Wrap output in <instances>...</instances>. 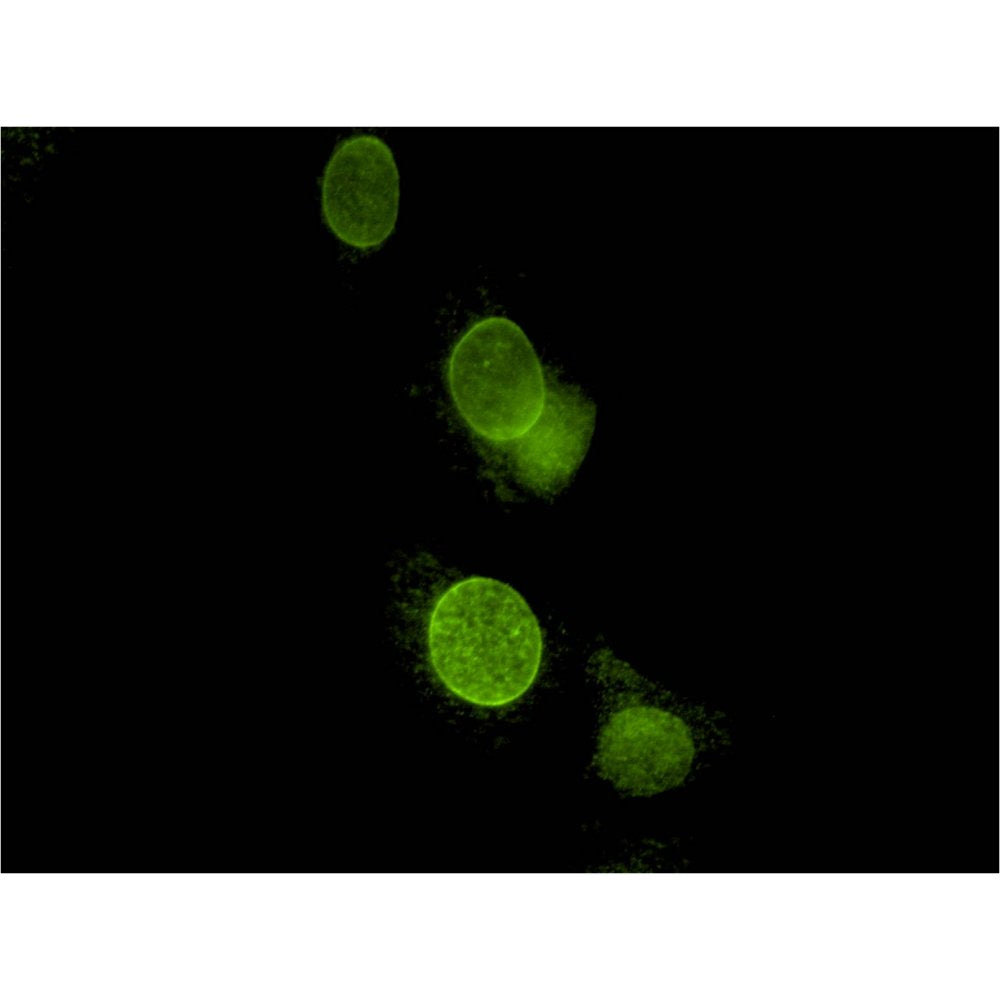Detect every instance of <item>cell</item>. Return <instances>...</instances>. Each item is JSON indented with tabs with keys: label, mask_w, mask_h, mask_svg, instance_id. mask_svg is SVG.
<instances>
[{
	"label": "cell",
	"mask_w": 1000,
	"mask_h": 1000,
	"mask_svg": "<svg viewBox=\"0 0 1000 1000\" xmlns=\"http://www.w3.org/2000/svg\"><path fill=\"white\" fill-rule=\"evenodd\" d=\"M445 383L462 423L518 484L551 496L570 483L588 451L596 406L547 369L516 322L474 320L448 353Z\"/></svg>",
	"instance_id": "cell-1"
},
{
	"label": "cell",
	"mask_w": 1000,
	"mask_h": 1000,
	"mask_svg": "<svg viewBox=\"0 0 1000 1000\" xmlns=\"http://www.w3.org/2000/svg\"><path fill=\"white\" fill-rule=\"evenodd\" d=\"M431 669L456 698L485 708L515 702L535 682L543 635L526 600L510 585L473 576L450 585L426 628Z\"/></svg>",
	"instance_id": "cell-2"
},
{
	"label": "cell",
	"mask_w": 1000,
	"mask_h": 1000,
	"mask_svg": "<svg viewBox=\"0 0 1000 1000\" xmlns=\"http://www.w3.org/2000/svg\"><path fill=\"white\" fill-rule=\"evenodd\" d=\"M697 756L692 727L670 708L628 695L601 727L596 762L620 787L655 792L677 785Z\"/></svg>",
	"instance_id": "cell-3"
},
{
	"label": "cell",
	"mask_w": 1000,
	"mask_h": 1000,
	"mask_svg": "<svg viewBox=\"0 0 1000 1000\" xmlns=\"http://www.w3.org/2000/svg\"><path fill=\"white\" fill-rule=\"evenodd\" d=\"M399 174L389 146L372 134L352 135L334 149L321 180L322 218L347 246L369 250L392 234Z\"/></svg>",
	"instance_id": "cell-4"
}]
</instances>
